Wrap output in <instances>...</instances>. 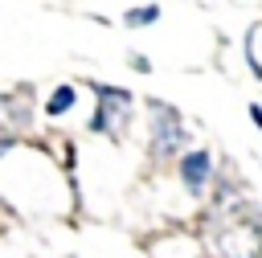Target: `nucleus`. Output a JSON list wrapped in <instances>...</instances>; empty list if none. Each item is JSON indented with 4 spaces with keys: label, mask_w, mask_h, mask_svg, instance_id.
I'll list each match as a JSON object with an SVG mask.
<instances>
[{
    "label": "nucleus",
    "mask_w": 262,
    "mask_h": 258,
    "mask_svg": "<svg viewBox=\"0 0 262 258\" xmlns=\"http://www.w3.org/2000/svg\"><path fill=\"white\" fill-rule=\"evenodd\" d=\"M250 119H254V127H262V106H258V102L250 106Z\"/></svg>",
    "instance_id": "6"
},
{
    "label": "nucleus",
    "mask_w": 262,
    "mask_h": 258,
    "mask_svg": "<svg viewBox=\"0 0 262 258\" xmlns=\"http://www.w3.org/2000/svg\"><path fill=\"white\" fill-rule=\"evenodd\" d=\"M160 12H164L160 4H143V8H131V12L123 16V25H127V29H143V25H156Z\"/></svg>",
    "instance_id": "4"
},
{
    "label": "nucleus",
    "mask_w": 262,
    "mask_h": 258,
    "mask_svg": "<svg viewBox=\"0 0 262 258\" xmlns=\"http://www.w3.org/2000/svg\"><path fill=\"white\" fill-rule=\"evenodd\" d=\"M8 147H12V139H4V135H0V156H8Z\"/></svg>",
    "instance_id": "7"
},
{
    "label": "nucleus",
    "mask_w": 262,
    "mask_h": 258,
    "mask_svg": "<svg viewBox=\"0 0 262 258\" xmlns=\"http://www.w3.org/2000/svg\"><path fill=\"white\" fill-rule=\"evenodd\" d=\"M70 106H74V86H57V90L49 94V102H45V115L57 119V115H66Z\"/></svg>",
    "instance_id": "5"
},
{
    "label": "nucleus",
    "mask_w": 262,
    "mask_h": 258,
    "mask_svg": "<svg viewBox=\"0 0 262 258\" xmlns=\"http://www.w3.org/2000/svg\"><path fill=\"white\" fill-rule=\"evenodd\" d=\"M131 115V94L127 90H115V86H98V115L90 119L94 131L119 139V123Z\"/></svg>",
    "instance_id": "1"
},
{
    "label": "nucleus",
    "mask_w": 262,
    "mask_h": 258,
    "mask_svg": "<svg viewBox=\"0 0 262 258\" xmlns=\"http://www.w3.org/2000/svg\"><path fill=\"white\" fill-rule=\"evenodd\" d=\"M184 143V127H180V115L164 102H151V152L156 156H172L176 147Z\"/></svg>",
    "instance_id": "2"
},
{
    "label": "nucleus",
    "mask_w": 262,
    "mask_h": 258,
    "mask_svg": "<svg viewBox=\"0 0 262 258\" xmlns=\"http://www.w3.org/2000/svg\"><path fill=\"white\" fill-rule=\"evenodd\" d=\"M209 176H213V152H209V147L184 152V160H180V180H184V188H188L192 197H201V192H205Z\"/></svg>",
    "instance_id": "3"
}]
</instances>
